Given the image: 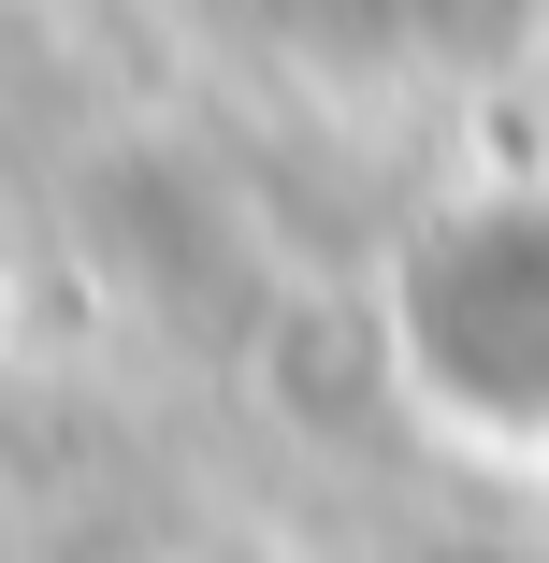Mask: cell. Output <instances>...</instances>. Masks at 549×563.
Segmentation results:
<instances>
[{
	"label": "cell",
	"mask_w": 549,
	"mask_h": 563,
	"mask_svg": "<svg viewBox=\"0 0 549 563\" xmlns=\"http://www.w3.org/2000/svg\"><path fill=\"white\" fill-rule=\"evenodd\" d=\"M391 376L449 448L549 463V188H463L405 232Z\"/></svg>",
	"instance_id": "1"
}]
</instances>
